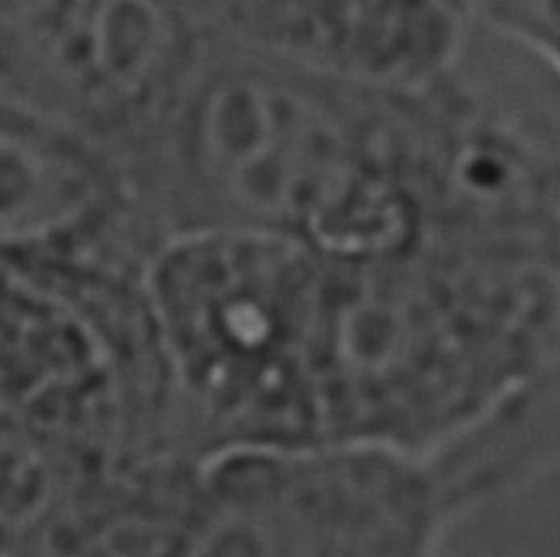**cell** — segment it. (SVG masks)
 Returning <instances> with one entry per match:
<instances>
[{
	"mask_svg": "<svg viewBox=\"0 0 560 557\" xmlns=\"http://www.w3.org/2000/svg\"><path fill=\"white\" fill-rule=\"evenodd\" d=\"M217 37L383 85L446 76L477 22L466 0H186Z\"/></svg>",
	"mask_w": 560,
	"mask_h": 557,
	"instance_id": "obj_6",
	"label": "cell"
},
{
	"mask_svg": "<svg viewBox=\"0 0 560 557\" xmlns=\"http://www.w3.org/2000/svg\"><path fill=\"white\" fill-rule=\"evenodd\" d=\"M418 135L416 85L214 39L118 157L160 240L247 229L374 256L411 242Z\"/></svg>",
	"mask_w": 560,
	"mask_h": 557,
	"instance_id": "obj_1",
	"label": "cell"
},
{
	"mask_svg": "<svg viewBox=\"0 0 560 557\" xmlns=\"http://www.w3.org/2000/svg\"><path fill=\"white\" fill-rule=\"evenodd\" d=\"M168 46L166 0H0V100L105 131L147 94Z\"/></svg>",
	"mask_w": 560,
	"mask_h": 557,
	"instance_id": "obj_5",
	"label": "cell"
},
{
	"mask_svg": "<svg viewBox=\"0 0 560 557\" xmlns=\"http://www.w3.org/2000/svg\"><path fill=\"white\" fill-rule=\"evenodd\" d=\"M326 256L284 236L162 238L140 297L171 446L186 457L319 437Z\"/></svg>",
	"mask_w": 560,
	"mask_h": 557,
	"instance_id": "obj_2",
	"label": "cell"
},
{
	"mask_svg": "<svg viewBox=\"0 0 560 557\" xmlns=\"http://www.w3.org/2000/svg\"><path fill=\"white\" fill-rule=\"evenodd\" d=\"M398 454L313 441L197 457L179 555H341L407 544L411 481Z\"/></svg>",
	"mask_w": 560,
	"mask_h": 557,
	"instance_id": "obj_3",
	"label": "cell"
},
{
	"mask_svg": "<svg viewBox=\"0 0 560 557\" xmlns=\"http://www.w3.org/2000/svg\"><path fill=\"white\" fill-rule=\"evenodd\" d=\"M477 17L560 74V0H466Z\"/></svg>",
	"mask_w": 560,
	"mask_h": 557,
	"instance_id": "obj_7",
	"label": "cell"
},
{
	"mask_svg": "<svg viewBox=\"0 0 560 557\" xmlns=\"http://www.w3.org/2000/svg\"><path fill=\"white\" fill-rule=\"evenodd\" d=\"M158 242L109 146L0 100V266L94 312L136 291Z\"/></svg>",
	"mask_w": 560,
	"mask_h": 557,
	"instance_id": "obj_4",
	"label": "cell"
}]
</instances>
